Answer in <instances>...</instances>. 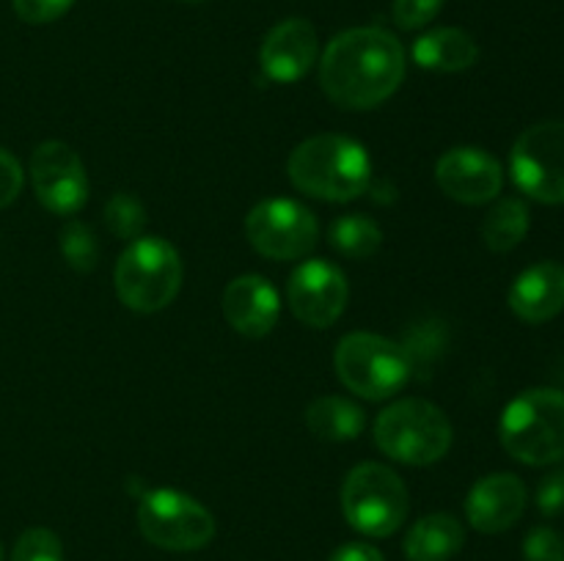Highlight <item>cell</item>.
I'll list each match as a JSON object with an SVG mask.
<instances>
[{"label":"cell","instance_id":"6da1fadb","mask_svg":"<svg viewBox=\"0 0 564 561\" xmlns=\"http://www.w3.org/2000/svg\"><path fill=\"white\" fill-rule=\"evenodd\" d=\"M405 47L383 28H350L330 38L319 58L325 97L347 110H369L405 80Z\"/></svg>","mask_w":564,"mask_h":561},{"label":"cell","instance_id":"7a4b0ae2","mask_svg":"<svg viewBox=\"0 0 564 561\" xmlns=\"http://www.w3.org/2000/svg\"><path fill=\"white\" fill-rule=\"evenodd\" d=\"M286 174L306 196L345 204L369 190L372 160L358 141L328 132L297 143L286 160Z\"/></svg>","mask_w":564,"mask_h":561},{"label":"cell","instance_id":"3957f363","mask_svg":"<svg viewBox=\"0 0 564 561\" xmlns=\"http://www.w3.org/2000/svg\"><path fill=\"white\" fill-rule=\"evenodd\" d=\"M499 438L507 454L523 465L543 468L564 460V394L529 388L501 413Z\"/></svg>","mask_w":564,"mask_h":561},{"label":"cell","instance_id":"277c9868","mask_svg":"<svg viewBox=\"0 0 564 561\" xmlns=\"http://www.w3.org/2000/svg\"><path fill=\"white\" fill-rule=\"evenodd\" d=\"M375 443L402 465H433L452 449V424L427 399L391 402L375 418Z\"/></svg>","mask_w":564,"mask_h":561},{"label":"cell","instance_id":"5b68a950","mask_svg":"<svg viewBox=\"0 0 564 561\" xmlns=\"http://www.w3.org/2000/svg\"><path fill=\"white\" fill-rule=\"evenodd\" d=\"M341 385L369 402L391 399L413 377L411 352L378 333H347L334 355Z\"/></svg>","mask_w":564,"mask_h":561},{"label":"cell","instance_id":"8992f818","mask_svg":"<svg viewBox=\"0 0 564 561\" xmlns=\"http://www.w3.org/2000/svg\"><path fill=\"white\" fill-rule=\"evenodd\" d=\"M116 295L138 314L163 311L182 286V258L160 237H138L116 262Z\"/></svg>","mask_w":564,"mask_h":561},{"label":"cell","instance_id":"52a82bcc","mask_svg":"<svg viewBox=\"0 0 564 561\" xmlns=\"http://www.w3.org/2000/svg\"><path fill=\"white\" fill-rule=\"evenodd\" d=\"M411 509V495L400 473L383 462H361L341 484V512L356 531L383 539L400 531Z\"/></svg>","mask_w":564,"mask_h":561},{"label":"cell","instance_id":"ba28073f","mask_svg":"<svg viewBox=\"0 0 564 561\" xmlns=\"http://www.w3.org/2000/svg\"><path fill=\"white\" fill-rule=\"evenodd\" d=\"M138 526L152 544L163 550H202L215 537V517L204 504L171 487L149 490L138 506Z\"/></svg>","mask_w":564,"mask_h":561},{"label":"cell","instance_id":"9c48e42d","mask_svg":"<svg viewBox=\"0 0 564 561\" xmlns=\"http://www.w3.org/2000/svg\"><path fill=\"white\" fill-rule=\"evenodd\" d=\"M518 190L540 204H564V121H540L518 135L510 152Z\"/></svg>","mask_w":564,"mask_h":561},{"label":"cell","instance_id":"30bf717a","mask_svg":"<svg viewBox=\"0 0 564 561\" xmlns=\"http://www.w3.org/2000/svg\"><path fill=\"white\" fill-rule=\"evenodd\" d=\"M246 234L253 251L273 262L308 256L319 240V223L308 207L292 198L259 201L246 218Z\"/></svg>","mask_w":564,"mask_h":561},{"label":"cell","instance_id":"8fae6325","mask_svg":"<svg viewBox=\"0 0 564 561\" xmlns=\"http://www.w3.org/2000/svg\"><path fill=\"white\" fill-rule=\"evenodd\" d=\"M31 185L53 215H77L88 201L86 165L64 141H44L31 154Z\"/></svg>","mask_w":564,"mask_h":561},{"label":"cell","instance_id":"7c38bea8","mask_svg":"<svg viewBox=\"0 0 564 561\" xmlns=\"http://www.w3.org/2000/svg\"><path fill=\"white\" fill-rule=\"evenodd\" d=\"M350 286L345 273L325 258H308L297 264L286 284V300L292 314L308 328H330L345 314Z\"/></svg>","mask_w":564,"mask_h":561},{"label":"cell","instance_id":"4fadbf2b","mask_svg":"<svg viewBox=\"0 0 564 561\" xmlns=\"http://www.w3.org/2000/svg\"><path fill=\"white\" fill-rule=\"evenodd\" d=\"M435 182L452 201L479 207L494 201L505 187L501 163L477 146H457L441 154L435 163Z\"/></svg>","mask_w":564,"mask_h":561},{"label":"cell","instance_id":"5bb4252c","mask_svg":"<svg viewBox=\"0 0 564 561\" xmlns=\"http://www.w3.org/2000/svg\"><path fill=\"white\" fill-rule=\"evenodd\" d=\"M319 55L317 31L303 16L279 22L259 47V66L273 82H297L312 72Z\"/></svg>","mask_w":564,"mask_h":561},{"label":"cell","instance_id":"9a60e30c","mask_svg":"<svg viewBox=\"0 0 564 561\" xmlns=\"http://www.w3.org/2000/svg\"><path fill=\"white\" fill-rule=\"evenodd\" d=\"M527 512V484L516 473H490L479 479L466 498V515L477 531L501 534Z\"/></svg>","mask_w":564,"mask_h":561},{"label":"cell","instance_id":"2e32d148","mask_svg":"<svg viewBox=\"0 0 564 561\" xmlns=\"http://www.w3.org/2000/svg\"><path fill=\"white\" fill-rule=\"evenodd\" d=\"M281 300L275 286L262 275H240L224 292V317L237 333L262 339L275 328Z\"/></svg>","mask_w":564,"mask_h":561},{"label":"cell","instance_id":"e0dca14e","mask_svg":"<svg viewBox=\"0 0 564 561\" xmlns=\"http://www.w3.org/2000/svg\"><path fill=\"white\" fill-rule=\"evenodd\" d=\"M512 314L529 324H543L564 308V267L556 262H538L523 270L510 286Z\"/></svg>","mask_w":564,"mask_h":561},{"label":"cell","instance_id":"ac0fdd59","mask_svg":"<svg viewBox=\"0 0 564 561\" xmlns=\"http://www.w3.org/2000/svg\"><path fill=\"white\" fill-rule=\"evenodd\" d=\"M479 58V44L463 28H435L413 42V61L430 72L471 69Z\"/></svg>","mask_w":564,"mask_h":561},{"label":"cell","instance_id":"d6986e66","mask_svg":"<svg viewBox=\"0 0 564 561\" xmlns=\"http://www.w3.org/2000/svg\"><path fill=\"white\" fill-rule=\"evenodd\" d=\"M463 544H466V531L460 520L446 512H435L413 522L405 537V556L408 561H449L452 556L460 553Z\"/></svg>","mask_w":564,"mask_h":561},{"label":"cell","instance_id":"ffe728a7","mask_svg":"<svg viewBox=\"0 0 564 561\" xmlns=\"http://www.w3.org/2000/svg\"><path fill=\"white\" fill-rule=\"evenodd\" d=\"M306 427L314 438L328 443H345L356 440L367 427V413L361 405L345 399V396H319L308 405Z\"/></svg>","mask_w":564,"mask_h":561},{"label":"cell","instance_id":"44dd1931","mask_svg":"<svg viewBox=\"0 0 564 561\" xmlns=\"http://www.w3.org/2000/svg\"><path fill=\"white\" fill-rule=\"evenodd\" d=\"M532 215L523 198H501L490 207L482 220V242L494 253H510L512 248L521 245L529 234Z\"/></svg>","mask_w":564,"mask_h":561},{"label":"cell","instance_id":"7402d4cb","mask_svg":"<svg viewBox=\"0 0 564 561\" xmlns=\"http://www.w3.org/2000/svg\"><path fill=\"white\" fill-rule=\"evenodd\" d=\"M328 242L347 258H369L383 245V231L369 215H341L330 223Z\"/></svg>","mask_w":564,"mask_h":561},{"label":"cell","instance_id":"603a6c76","mask_svg":"<svg viewBox=\"0 0 564 561\" xmlns=\"http://www.w3.org/2000/svg\"><path fill=\"white\" fill-rule=\"evenodd\" d=\"M58 248L64 253L66 264L75 273H91L99 262V242L97 234L88 223L80 220H69L58 234Z\"/></svg>","mask_w":564,"mask_h":561},{"label":"cell","instance_id":"cb8c5ba5","mask_svg":"<svg viewBox=\"0 0 564 561\" xmlns=\"http://www.w3.org/2000/svg\"><path fill=\"white\" fill-rule=\"evenodd\" d=\"M105 226L119 240H138L147 229V209L132 193H113L105 204Z\"/></svg>","mask_w":564,"mask_h":561},{"label":"cell","instance_id":"d4e9b609","mask_svg":"<svg viewBox=\"0 0 564 561\" xmlns=\"http://www.w3.org/2000/svg\"><path fill=\"white\" fill-rule=\"evenodd\" d=\"M11 561H64V544L50 528H28L17 539Z\"/></svg>","mask_w":564,"mask_h":561},{"label":"cell","instance_id":"484cf974","mask_svg":"<svg viewBox=\"0 0 564 561\" xmlns=\"http://www.w3.org/2000/svg\"><path fill=\"white\" fill-rule=\"evenodd\" d=\"M523 559L527 561H564V537L556 528L538 526L523 539Z\"/></svg>","mask_w":564,"mask_h":561},{"label":"cell","instance_id":"4316f807","mask_svg":"<svg viewBox=\"0 0 564 561\" xmlns=\"http://www.w3.org/2000/svg\"><path fill=\"white\" fill-rule=\"evenodd\" d=\"M441 9H444V0H394L391 16L402 31H419L430 25L441 14Z\"/></svg>","mask_w":564,"mask_h":561},{"label":"cell","instance_id":"83f0119b","mask_svg":"<svg viewBox=\"0 0 564 561\" xmlns=\"http://www.w3.org/2000/svg\"><path fill=\"white\" fill-rule=\"evenodd\" d=\"M17 16L28 25H47L61 20L75 6V0H11Z\"/></svg>","mask_w":564,"mask_h":561},{"label":"cell","instance_id":"f1b7e54d","mask_svg":"<svg viewBox=\"0 0 564 561\" xmlns=\"http://www.w3.org/2000/svg\"><path fill=\"white\" fill-rule=\"evenodd\" d=\"M22 185H25V170H22L20 160L0 146V209L17 201V196L22 193Z\"/></svg>","mask_w":564,"mask_h":561},{"label":"cell","instance_id":"f546056e","mask_svg":"<svg viewBox=\"0 0 564 561\" xmlns=\"http://www.w3.org/2000/svg\"><path fill=\"white\" fill-rule=\"evenodd\" d=\"M538 509L545 517H556L564 512V468L549 473L538 487Z\"/></svg>","mask_w":564,"mask_h":561},{"label":"cell","instance_id":"4dcf8cb0","mask_svg":"<svg viewBox=\"0 0 564 561\" xmlns=\"http://www.w3.org/2000/svg\"><path fill=\"white\" fill-rule=\"evenodd\" d=\"M328 561H386L378 548L367 542H347L330 553Z\"/></svg>","mask_w":564,"mask_h":561},{"label":"cell","instance_id":"1f68e13d","mask_svg":"<svg viewBox=\"0 0 564 561\" xmlns=\"http://www.w3.org/2000/svg\"><path fill=\"white\" fill-rule=\"evenodd\" d=\"M185 3H202V0H185Z\"/></svg>","mask_w":564,"mask_h":561},{"label":"cell","instance_id":"d6a6232c","mask_svg":"<svg viewBox=\"0 0 564 561\" xmlns=\"http://www.w3.org/2000/svg\"><path fill=\"white\" fill-rule=\"evenodd\" d=\"M0 561H3V548H0Z\"/></svg>","mask_w":564,"mask_h":561}]
</instances>
